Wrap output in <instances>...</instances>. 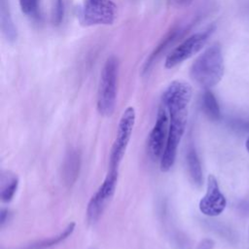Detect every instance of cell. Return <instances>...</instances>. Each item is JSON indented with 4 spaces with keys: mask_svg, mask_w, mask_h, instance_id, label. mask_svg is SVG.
Instances as JSON below:
<instances>
[{
    "mask_svg": "<svg viewBox=\"0 0 249 249\" xmlns=\"http://www.w3.org/2000/svg\"><path fill=\"white\" fill-rule=\"evenodd\" d=\"M224 72V57L219 44H213L199 54L190 70L192 79L205 89H209L219 84Z\"/></svg>",
    "mask_w": 249,
    "mask_h": 249,
    "instance_id": "cell-2",
    "label": "cell"
},
{
    "mask_svg": "<svg viewBox=\"0 0 249 249\" xmlns=\"http://www.w3.org/2000/svg\"><path fill=\"white\" fill-rule=\"evenodd\" d=\"M118 174L117 169H109L103 183L90 197L87 207V218L89 223L94 224L102 215L108 202L115 194Z\"/></svg>",
    "mask_w": 249,
    "mask_h": 249,
    "instance_id": "cell-7",
    "label": "cell"
},
{
    "mask_svg": "<svg viewBox=\"0 0 249 249\" xmlns=\"http://www.w3.org/2000/svg\"><path fill=\"white\" fill-rule=\"evenodd\" d=\"M176 1V3L178 4V5H188V4H190L193 0H175Z\"/></svg>",
    "mask_w": 249,
    "mask_h": 249,
    "instance_id": "cell-21",
    "label": "cell"
},
{
    "mask_svg": "<svg viewBox=\"0 0 249 249\" xmlns=\"http://www.w3.org/2000/svg\"><path fill=\"white\" fill-rule=\"evenodd\" d=\"M136 114L132 106H128L119 121L116 138L113 142L111 153L109 156V169H117L124 156L128 142L130 140L132 130L135 124Z\"/></svg>",
    "mask_w": 249,
    "mask_h": 249,
    "instance_id": "cell-4",
    "label": "cell"
},
{
    "mask_svg": "<svg viewBox=\"0 0 249 249\" xmlns=\"http://www.w3.org/2000/svg\"><path fill=\"white\" fill-rule=\"evenodd\" d=\"M227 206V199L222 194L216 177L212 174L207 177V188L205 195L198 203L199 211L209 217L222 214Z\"/></svg>",
    "mask_w": 249,
    "mask_h": 249,
    "instance_id": "cell-9",
    "label": "cell"
},
{
    "mask_svg": "<svg viewBox=\"0 0 249 249\" xmlns=\"http://www.w3.org/2000/svg\"><path fill=\"white\" fill-rule=\"evenodd\" d=\"M74 230H75V223L71 222L58 234L42 239L40 241L33 242V243H31L23 248H20V249H50V248L56 246L57 244L63 242L65 239H67L73 233Z\"/></svg>",
    "mask_w": 249,
    "mask_h": 249,
    "instance_id": "cell-13",
    "label": "cell"
},
{
    "mask_svg": "<svg viewBox=\"0 0 249 249\" xmlns=\"http://www.w3.org/2000/svg\"><path fill=\"white\" fill-rule=\"evenodd\" d=\"M192 95L191 85L182 80L172 81L162 94L161 104L169 118L168 137L160 160V167L163 172L170 170L175 163L177 150L186 130Z\"/></svg>",
    "mask_w": 249,
    "mask_h": 249,
    "instance_id": "cell-1",
    "label": "cell"
},
{
    "mask_svg": "<svg viewBox=\"0 0 249 249\" xmlns=\"http://www.w3.org/2000/svg\"><path fill=\"white\" fill-rule=\"evenodd\" d=\"M168 131H169L168 114L165 107L162 104H160L158 110L156 123L149 134V140H148L149 153L154 160H160L166 145Z\"/></svg>",
    "mask_w": 249,
    "mask_h": 249,
    "instance_id": "cell-8",
    "label": "cell"
},
{
    "mask_svg": "<svg viewBox=\"0 0 249 249\" xmlns=\"http://www.w3.org/2000/svg\"><path fill=\"white\" fill-rule=\"evenodd\" d=\"M9 216V211L7 209H1L0 211V224H1V227L4 226V224L6 223V220Z\"/></svg>",
    "mask_w": 249,
    "mask_h": 249,
    "instance_id": "cell-20",
    "label": "cell"
},
{
    "mask_svg": "<svg viewBox=\"0 0 249 249\" xmlns=\"http://www.w3.org/2000/svg\"><path fill=\"white\" fill-rule=\"evenodd\" d=\"M118 75L119 60L112 55L107 58L101 70L97 90V110L104 117L112 116L115 111Z\"/></svg>",
    "mask_w": 249,
    "mask_h": 249,
    "instance_id": "cell-3",
    "label": "cell"
},
{
    "mask_svg": "<svg viewBox=\"0 0 249 249\" xmlns=\"http://www.w3.org/2000/svg\"><path fill=\"white\" fill-rule=\"evenodd\" d=\"M214 247V241L210 238L202 239L196 249H212Z\"/></svg>",
    "mask_w": 249,
    "mask_h": 249,
    "instance_id": "cell-19",
    "label": "cell"
},
{
    "mask_svg": "<svg viewBox=\"0 0 249 249\" xmlns=\"http://www.w3.org/2000/svg\"><path fill=\"white\" fill-rule=\"evenodd\" d=\"M215 29L214 25L207 27L205 30L196 32L183 42H181L177 47H175L171 53L166 56L164 65L165 68L171 69L183 61L189 59L194 54L198 53L203 46L206 44L208 38L211 36Z\"/></svg>",
    "mask_w": 249,
    "mask_h": 249,
    "instance_id": "cell-6",
    "label": "cell"
},
{
    "mask_svg": "<svg viewBox=\"0 0 249 249\" xmlns=\"http://www.w3.org/2000/svg\"><path fill=\"white\" fill-rule=\"evenodd\" d=\"M187 165L190 177L193 183L196 186H201L203 181L201 164L195 148H190L187 153Z\"/></svg>",
    "mask_w": 249,
    "mask_h": 249,
    "instance_id": "cell-15",
    "label": "cell"
},
{
    "mask_svg": "<svg viewBox=\"0 0 249 249\" xmlns=\"http://www.w3.org/2000/svg\"><path fill=\"white\" fill-rule=\"evenodd\" d=\"M248 233H249V231H248Z\"/></svg>",
    "mask_w": 249,
    "mask_h": 249,
    "instance_id": "cell-23",
    "label": "cell"
},
{
    "mask_svg": "<svg viewBox=\"0 0 249 249\" xmlns=\"http://www.w3.org/2000/svg\"><path fill=\"white\" fill-rule=\"evenodd\" d=\"M179 29H172L171 31H169L164 38L161 39V41L159 43V45L155 48V50L151 53V54L149 55V57L147 58L146 62L144 63L143 66V70H142V75H146L150 72L151 68L153 67L154 63L158 60V58L160 56V54L167 49V47L172 44V42L177 38L178 34H179Z\"/></svg>",
    "mask_w": 249,
    "mask_h": 249,
    "instance_id": "cell-11",
    "label": "cell"
},
{
    "mask_svg": "<svg viewBox=\"0 0 249 249\" xmlns=\"http://www.w3.org/2000/svg\"><path fill=\"white\" fill-rule=\"evenodd\" d=\"M64 16V1L63 0H53V23L59 24Z\"/></svg>",
    "mask_w": 249,
    "mask_h": 249,
    "instance_id": "cell-18",
    "label": "cell"
},
{
    "mask_svg": "<svg viewBox=\"0 0 249 249\" xmlns=\"http://www.w3.org/2000/svg\"><path fill=\"white\" fill-rule=\"evenodd\" d=\"M0 22L1 30L5 38L9 42H15L18 37V32L6 0H0Z\"/></svg>",
    "mask_w": 249,
    "mask_h": 249,
    "instance_id": "cell-12",
    "label": "cell"
},
{
    "mask_svg": "<svg viewBox=\"0 0 249 249\" xmlns=\"http://www.w3.org/2000/svg\"><path fill=\"white\" fill-rule=\"evenodd\" d=\"M201 107L206 117L211 121L221 119V110L215 95L209 89H205L201 97Z\"/></svg>",
    "mask_w": 249,
    "mask_h": 249,
    "instance_id": "cell-16",
    "label": "cell"
},
{
    "mask_svg": "<svg viewBox=\"0 0 249 249\" xmlns=\"http://www.w3.org/2000/svg\"><path fill=\"white\" fill-rule=\"evenodd\" d=\"M18 187V177L12 173H2L0 178V198L3 202H10Z\"/></svg>",
    "mask_w": 249,
    "mask_h": 249,
    "instance_id": "cell-14",
    "label": "cell"
},
{
    "mask_svg": "<svg viewBox=\"0 0 249 249\" xmlns=\"http://www.w3.org/2000/svg\"><path fill=\"white\" fill-rule=\"evenodd\" d=\"M117 18V6L111 0H86L79 19L85 26L111 25Z\"/></svg>",
    "mask_w": 249,
    "mask_h": 249,
    "instance_id": "cell-5",
    "label": "cell"
},
{
    "mask_svg": "<svg viewBox=\"0 0 249 249\" xmlns=\"http://www.w3.org/2000/svg\"><path fill=\"white\" fill-rule=\"evenodd\" d=\"M21 12L31 18H36L39 13L40 0H18Z\"/></svg>",
    "mask_w": 249,
    "mask_h": 249,
    "instance_id": "cell-17",
    "label": "cell"
},
{
    "mask_svg": "<svg viewBox=\"0 0 249 249\" xmlns=\"http://www.w3.org/2000/svg\"><path fill=\"white\" fill-rule=\"evenodd\" d=\"M81 154L77 149H70L63 160L62 163V180L65 185L72 186L80 173Z\"/></svg>",
    "mask_w": 249,
    "mask_h": 249,
    "instance_id": "cell-10",
    "label": "cell"
},
{
    "mask_svg": "<svg viewBox=\"0 0 249 249\" xmlns=\"http://www.w3.org/2000/svg\"><path fill=\"white\" fill-rule=\"evenodd\" d=\"M245 146H246V150H247V152H248V154H249V136H248V138H247V140H246Z\"/></svg>",
    "mask_w": 249,
    "mask_h": 249,
    "instance_id": "cell-22",
    "label": "cell"
}]
</instances>
